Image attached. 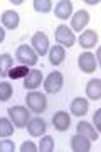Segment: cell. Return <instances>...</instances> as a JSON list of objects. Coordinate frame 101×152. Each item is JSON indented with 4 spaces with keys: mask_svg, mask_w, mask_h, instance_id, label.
<instances>
[{
    "mask_svg": "<svg viewBox=\"0 0 101 152\" xmlns=\"http://www.w3.org/2000/svg\"><path fill=\"white\" fill-rule=\"evenodd\" d=\"M56 41H57L59 44H62V46L71 48V46L76 42V37H74V34H73V31H71L68 26L61 24V26L56 29Z\"/></svg>",
    "mask_w": 101,
    "mask_h": 152,
    "instance_id": "5b68a950",
    "label": "cell"
},
{
    "mask_svg": "<svg viewBox=\"0 0 101 152\" xmlns=\"http://www.w3.org/2000/svg\"><path fill=\"white\" fill-rule=\"evenodd\" d=\"M88 22H89V14H88V12L86 10L76 12L74 15H73V20H71V31L81 32V31L88 26Z\"/></svg>",
    "mask_w": 101,
    "mask_h": 152,
    "instance_id": "9c48e42d",
    "label": "cell"
},
{
    "mask_svg": "<svg viewBox=\"0 0 101 152\" xmlns=\"http://www.w3.org/2000/svg\"><path fill=\"white\" fill-rule=\"evenodd\" d=\"M54 14L61 20H68L73 14V4L69 0H61V2H57V5L54 7Z\"/></svg>",
    "mask_w": 101,
    "mask_h": 152,
    "instance_id": "7c38bea8",
    "label": "cell"
},
{
    "mask_svg": "<svg viewBox=\"0 0 101 152\" xmlns=\"http://www.w3.org/2000/svg\"><path fill=\"white\" fill-rule=\"evenodd\" d=\"M78 66L84 73H94V69L98 68V63H96V58L91 53H83L78 58Z\"/></svg>",
    "mask_w": 101,
    "mask_h": 152,
    "instance_id": "52a82bcc",
    "label": "cell"
},
{
    "mask_svg": "<svg viewBox=\"0 0 101 152\" xmlns=\"http://www.w3.org/2000/svg\"><path fill=\"white\" fill-rule=\"evenodd\" d=\"M86 95L91 100H100L101 98V80L94 78L86 85Z\"/></svg>",
    "mask_w": 101,
    "mask_h": 152,
    "instance_id": "ac0fdd59",
    "label": "cell"
},
{
    "mask_svg": "<svg viewBox=\"0 0 101 152\" xmlns=\"http://www.w3.org/2000/svg\"><path fill=\"white\" fill-rule=\"evenodd\" d=\"M94 124H96V130H101V110L100 108L94 112Z\"/></svg>",
    "mask_w": 101,
    "mask_h": 152,
    "instance_id": "83f0119b",
    "label": "cell"
},
{
    "mask_svg": "<svg viewBox=\"0 0 101 152\" xmlns=\"http://www.w3.org/2000/svg\"><path fill=\"white\" fill-rule=\"evenodd\" d=\"M37 149L41 152H52L54 151V139L51 135H44L41 139V145Z\"/></svg>",
    "mask_w": 101,
    "mask_h": 152,
    "instance_id": "cb8c5ba5",
    "label": "cell"
},
{
    "mask_svg": "<svg viewBox=\"0 0 101 152\" xmlns=\"http://www.w3.org/2000/svg\"><path fill=\"white\" fill-rule=\"evenodd\" d=\"M76 130H78V134L88 137L89 140H98L100 139V132L94 130V127L91 124H88V122H79L78 127H76Z\"/></svg>",
    "mask_w": 101,
    "mask_h": 152,
    "instance_id": "2e32d148",
    "label": "cell"
},
{
    "mask_svg": "<svg viewBox=\"0 0 101 152\" xmlns=\"http://www.w3.org/2000/svg\"><path fill=\"white\" fill-rule=\"evenodd\" d=\"M88 108H89V103L86 98H74L71 103V113L76 117H84L88 113Z\"/></svg>",
    "mask_w": 101,
    "mask_h": 152,
    "instance_id": "9a60e30c",
    "label": "cell"
},
{
    "mask_svg": "<svg viewBox=\"0 0 101 152\" xmlns=\"http://www.w3.org/2000/svg\"><path fill=\"white\" fill-rule=\"evenodd\" d=\"M89 139L81 134H76V135L71 137V147L74 152H89L91 149V144H89Z\"/></svg>",
    "mask_w": 101,
    "mask_h": 152,
    "instance_id": "8fae6325",
    "label": "cell"
},
{
    "mask_svg": "<svg viewBox=\"0 0 101 152\" xmlns=\"http://www.w3.org/2000/svg\"><path fill=\"white\" fill-rule=\"evenodd\" d=\"M88 4L89 5H94V4H98V0H88Z\"/></svg>",
    "mask_w": 101,
    "mask_h": 152,
    "instance_id": "f546056e",
    "label": "cell"
},
{
    "mask_svg": "<svg viewBox=\"0 0 101 152\" xmlns=\"http://www.w3.org/2000/svg\"><path fill=\"white\" fill-rule=\"evenodd\" d=\"M0 152H15V145L10 140H4L0 142Z\"/></svg>",
    "mask_w": 101,
    "mask_h": 152,
    "instance_id": "484cf974",
    "label": "cell"
},
{
    "mask_svg": "<svg viewBox=\"0 0 101 152\" xmlns=\"http://www.w3.org/2000/svg\"><path fill=\"white\" fill-rule=\"evenodd\" d=\"M15 58H17V61H19L20 64H24V66H34V64H37V58L39 56L36 54V51H34L31 46L22 44V46L17 48Z\"/></svg>",
    "mask_w": 101,
    "mask_h": 152,
    "instance_id": "6da1fadb",
    "label": "cell"
},
{
    "mask_svg": "<svg viewBox=\"0 0 101 152\" xmlns=\"http://www.w3.org/2000/svg\"><path fill=\"white\" fill-rule=\"evenodd\" d=\"M29 69H27V66L24 64H19V66H12L10 71H9V78L10 80H20V78H25Z\"/></svg>",
    "mask_w": 101,
    "mask_h": 152,
    "instance_id": "44dd1931",
    "label": "cell"
},
{
    "mask_svg": "<svg viewBox=\"0 0 101 152\" xmlns=\"http://www.w3.org/2000/svg\"><path fill=\"white\" fill-rule=\"evenodd\" d=\"M4 39H5V31L0 27V42H4Z\"/></svg>",
    "mask_w": 101,
    "mask_h": 152,
    "instance_id": "f1b7e54d",
    "label": "cell"
},
{
    "mask_svg": "<svg viewBox=\"0 0 101 152\" xmlns=\"http://www.w3.org/2000/svg\"><path fill=\"white\" fill-rule=\"evenodd\" d=\"M52 125H54L56 130L66 132L71 125V117L68 115V112H57V113H54V117H52Z\"/></svg>",
    "mask_w": 101,
    "mask_h": 152,
    "instance_id": "30bf717a",
    "label": "cell"
},
{
    "mask_svg": "<svg viewBox=\"0 0 101 152\" xmlns=\"http://www.w3.org/2000/svg\"><path fill=\"white\" fill-rule=\"evenodd\" d=\"M52 9V2L51 0H36L34 2V10L36 12H42V14H47Z\"/></svg>",
    "mask_w": 101,
    "mask_h": 152,
    "instance_id": "7402d4cb",
    "label": "cell"
},
{
    "mask_svg": "<svg viewBox=\"0 0 101 152\" xmlns=\"http://www.w3.org/2000/svg\"><path fill=\"white\" fill-rule=\"evenodd\" d=\"M12 66H14V59L10 54L0 56V76H9V71Z\"/></svg>",
    "mask_w": 101,
    "mask_h": 152,
    "instance_id": "ffe728a7",
    "label": "cell"
},
{
    "mask_svg": "<svg viewBox=\"0 0 101 152\" xmlns=\"http://www.w3.org/2000/svg\"><path fill=\"white\" fill-rule=\"evenodd\" d=\"M66 58V49L62 46H54V48L49 49V61H51V64L57 66L61 64Z\"/></svg>",
    "mask_w": 101,
    "mask_h": 152,
    "instance_id": "d6986e66",
    "label": "cell"
},
{
    "mask_svg": "<svg viewBox=\"0 0 101 152\" xmlns=\"http://www.w3.org/2000/svg\"><path fill=\"white\" fill-rule=\"evenodd\" d=\"M98 41H100V36H98L94 31H84V32L81 34V37H79V44H81L83 49L94 48L96 44H98Z\"/></svg>",
    "mask_w": 101,
    "mask_h": 152,
    "instance_id": "5bb4252c",
    "label": "cell"
},
{
    "mask_svg": "<svg viewBox=\"0 0 101 152\" xmlns=\"http://www.w3.org/2000/svg\"><path fill=\"white\" fill-rule=\"evenodd\" d=\"M9 117H10V120L14 122L15 127L22 129V127H25L29 124L31 113H29V110L25 107H12V108H9Z\"/></svg>",
    "mask_w": 101,
    "mask_h": 152,
    "instance_id": "3957f363",
    "label": "cell"
},
{
    "mask_svg": "<svg viewBox=\"0 0 101 152\" xmlns=\"http://www.w3.org/2000/svg\"><path fill=\"white\" fill-rule=\"evenodd\" d=\"M12 93H14V90H12L10 83H0V102H7V100H10Z\"/></svg>",
    "mask_w": 101,
    "mask_h": 152,
    "instance_id": "d4e9b609",
    "label": "cell"
},
{
    "mask_svg": "<svg viewBox=\"0 0 101 152\" xmlns=\"http://www.w3.org/2000/svg\"><path fill=\"white\" fill-rule=\"evenodd\" d=\"M20 151L22 152H37L39 149H37V145H36V144H34V142H24V144H22V147H20Z\"/></svg>",
    "mask_w": 101,
    "mask_h": 152,
    "instance_id": "4316f807",
    "label": "cell"
},
{
    "mask_svg": "<svg viewBox=\"0 0 101 152\" xmlns=\"http://www.w3.org/2000/svg\"><path fill=\"white\" fill-rule=\"evenodd\" d=\"M32 49L37 56H46L49 53V39L44 32H36L32 36Z\"/></svg>",
    "mask_w": 101,
    "mask_h": 152,
    "instance_id": "277c9868",
    "label": "cell"
},
{
    "mask_svg": "<svg viewBox=\"0 0 101 152\" xmlns=\"http://www.w3.org/2000/svg\"><path fill=\"white\" fill-rule=\"evenodd\" d=\"M14 134V125L10 124V120L0 118V137H9Z\"/></svg>",
    "mask_w": 101,
    "mask_h": 152,
    "instance_id": "603a6c76",
    "label": "cell"
},
{
    "mask_svg": "<svg viewBox=\"0 0 101 152\" xmlns=\"http://www.w3.org/2000/svg\"><path fill=\"white\" fill-rule=\"evenodd\" d=\"M62 83H64V78H62V73L59 71H54L46 78L44 81V88L47 93H57L61 88H62Z\"/></svg>",
    "mask_w": 101,
    "mask_h": 152,
    "instance_id": "8992f818",
    "label": "cell"
},
{
    "mask_svg": "<svg viewBox=\"0 0 101 152\" xmlns=\"http://www.w3.org/2000/svg\"><path fill=\"white\" fill-rule=\"evenodd\" d=\"M42 83V71L41 69H29L27 76L24 78V86L25 90H36Z\"/></svg>",
    "mask_w": 101,
    "mask_h": 152,
    "instance_id": "ba28073f",
    "label": "cell"
},
{
    "mask_svg": "<svg viewBox=\"0 0 101 152\" xmlns=\"http://www.w3.org/2000/svg\"><path fill=\"white\" fill-rule=\"evenodd\" d=\"M19 14H17L15 10H5L4 14H2V24H4V27L7 29H17L19 27Z\"/></svg>",
    "mask_w": 101,
    "mask_h": 152,
    "instance_id": "e0dca14e",
    "label": "cell"
},
{
    "mask_svg": "<svg viewBox=\"0 0 101 152\" xmlns=\"http://www.w3.org/2000/svg\"><path fill=\"white\" fill-rule=\"evenodd\" d=\"M25 102H27V107H29L32 112H36V113H42V112H46V108H47L46 95H42V93H39V91L27 93Z\"/></svg>",
    "mask_w": 101,
    "mask_h": 152,
    "instance_id": "7a4b0ae2",
    "label": "cell"
},
{
    "mask_svg": "<svg viewBox=\"0 0 101 152\" xmlns=\"http://www.w3.org/2000/svg\"><path fill=\"white\" fill-rule=\"evenodd\" d=\"M27 130H29V134H31L32 137H41L44 132H46V122H44L42 118L36 117V118L29 120V124H27Z\"/></svg>",
    "mask_w": 101,
    "mask_h": 152,
    "instance_id": "4fadbf2b",
    "label": "cell"
}]
</instances>
